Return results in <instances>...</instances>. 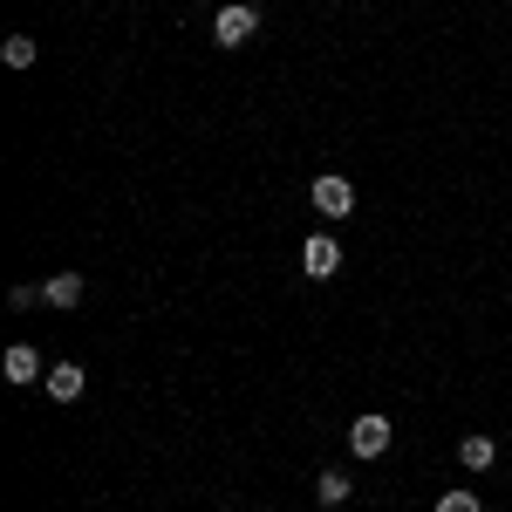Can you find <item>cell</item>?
I'll list each match as a JSON object with an SVG mask.
<instances>
[{
  "label": "cell",
  "mask_w": 512,
  "mask_h": 512,
  "mask_svg": "<svg viewBox=\"0 0 512 512\" xmlns=\"http://www.w3.org/2000/svg\"><path fill=\"white\" fill-rule=\"evenodd\" d=\"M301 274L308 280H335L342 274V246H335V233H308V246H301Z\"/></svg>",
  "instance_id": "cell-1"
},
{
  "label": "cell",
  "mask_w": 512,
  "mask_h": 512,
  "mask_svg": "<svg viewBox=\"0 0 512 512\" xmlns=\"http://www.w3.org/2000/svg\"><path fill=\"white\" fill-rule=\"evenodd\" d=\"M390 417H376V410H369V417H355L349 424V451L355 458H383V451H390Z\"/></svg>",
  "instance_id": "cell-2"
},
{
  "label": "cell",
  "mask_w": 512,
  "mask_h": 512,
  "mask_svg": "<svg viewBox=\"0 0 512 512\" xmlns=\"http://www.w3.org/2000/svg\"><path fill=\"white\" fill-rule=\"evenodd\" d=\"M253 28H260V21H253V7H246V0H233V7H219L212 41H219V48H246V41H253Z\"/></svg>",
  "instance_id": "cell-3"
},
{
  "label": "cell",
  "mask_w": 512,
  "mask_h": 512,
  "mask_svg": "<svg viewBox=\"0 0 512 512\" xmlns=\"http://www.w3.org/2000/svg\"><path fill=\"white\" fill-rule=\"evenodd\" d=\"M315 212H321V219H349V212H355V185H349V178H335V171H321V178H315Z\"/></svg>",
  "instance_id": "cell-4"
},
{
  "label": "cell",
  "mask_w": 512,
  "mask_h": 512,
  "mask_svg": "<svg viewBox=\"0 0 512 512\" xmlns=\"http://www.w3.org/2000/svg\"><path fill=\"white\" fill-rule=\"evenodd\" d=\"M0 376H7V383H21V390H28V383H41V355L28 349V342H14V349L0 355Z\"/></svg>",
  "instance_id": "cell-5"
},
{
  "label": "cell",
  "mask_w": 512,
  "mask_h": 512,
  "mask_svg": "<svg viewBox=\"0 0 512 512\" xmlns=\"http://www.w3.org/2000/svg\"><path fill=\"white\" fill-rule=\"evenodd\" d=\"M458 465H465V472H492V465H499V444H492L485 431H472L465 444H458Z\"/></svg>",
  "instance_id": "cell-6"
},
{
  "label": "cell",
  "mask_w": 512,
  "mask_h": 512,
  "mask_svg": "<svg viewBox=\"0 0 512 512\" xmlns=\"http://www.w3.org/2000/svg\"><path fill=\"white\" fill-rule=\"evenodd\" d=\"M41 301H48V308H76V301H82V274H55V280H41Z\"/></svg>",
  "instance_id": "cell-7"
},
{
  "label": "cell",
  "mask_w": 512,
  "mask_h": 512,
  "mask_svg": "<svg viewBox=\"0 0 512 512\" xmlns=\"http://www.w3.org/2000/svg\"><path fill=\"white\" fill-rule=\"evenodd\" d=\"M48 396H55V403H76L82 396V369L76 362H55V369H48Z\"/></svg>",
  "instance_id": "cell-8"
},
{
  "label": "cell",
  "mask_w": 512,
  "mask_h": 512,
  "mask_svg": "<svg viewBox=\"0 0 512 512\" xmlns=\"http://www.w3.org/2000/svg\"><path fill=\"white\" fill-rule=\"evenodd\" d=\"M315 499L321 506H342L349 499V472H315Z\"/></svg>",
  "instance_id": "cell-9"
},
{
  "label": "cell",
  "mask_w": 512,
  "mask_h": 512,
  "mask_svg": "<svg viewBox=\"0 0 512 512\" xmlns=\"http://www.w3.org/2000/svg\"><path fill=\"white\" fill-rule=\"evenodd\" d=\"M0 55H7V69H35V35H7V48H0Z\"/></svg>",
  "instance_id": "cell-10"
},
{
  "label": "cell",
  "mask_w": 512,
  "mask_h": 512,
  "mask_svg": "<svg viewBox=\"0 0 512 512\" xmlns=\"http://www.w3.org/2000/svg\"><path fill=\"white\" fill-rule=\"evenodd\" d=\"M437 512H478V492H444Z\"/></svg>",
  "instance_id": "cell-11"
}]
</instances>
